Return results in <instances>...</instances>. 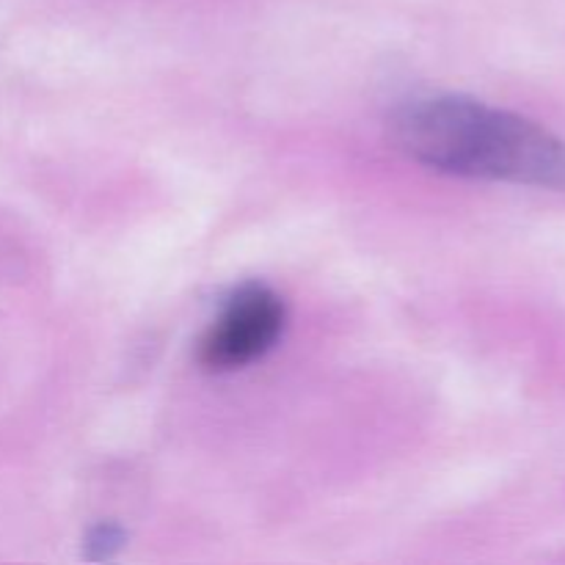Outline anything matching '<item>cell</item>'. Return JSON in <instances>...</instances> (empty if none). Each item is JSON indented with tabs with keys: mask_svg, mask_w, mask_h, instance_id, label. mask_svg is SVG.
Wrapping results in <instances>:
<instances>
[{
	"mask_svg": "<svg viewBox=\"0 0 565 565\" xmlns=\"http://www.w3.org/2000/svg\"><path fill=\"white\" fill-rule=\"evenodd\" d=\"M285 320V301L268 285L248 281L226 298L199 345V362L213 373L246 367L279 342Z\"/></svg>",
	"mask_w": 565,
	"mask_h": 565,
	"instance_id": "7a4b0ae2",
	"label": "cell"
},
{
	"mask_svg": "<svg viewBox=\"0 0 565 565\" xmlns=\"http://www.w3.org/2000/svg\"><path fill=\"white\" fill-rule=\"evenodd\" d=\"M86 561H114L127 544V533L114 522H103L88 530L86 535Z\"/></svg>",
	"mask_w": 565,
	"mask_h": 565,
	"instance_id": "3957f363",
	"label": "cell"
},
{
	"mask_svg": "<svg viewBox=\"0 0 565 565\" xmlns=\"http://www.w3.org/2000/svg\"><path fill=\"white\" fill-rule=\"evenodd\" d=\"M390 136L403 154L445 174L565 193L563 138L478 99H412L390 116Z\"/></svg>",
	"mask_w": 565,
	"mask_h": 565,
	"instance_id": "6da1fadb",
	"label": "cell"
}]
</instances>
